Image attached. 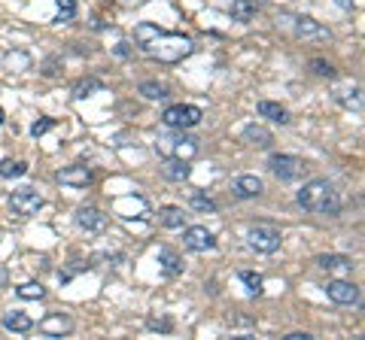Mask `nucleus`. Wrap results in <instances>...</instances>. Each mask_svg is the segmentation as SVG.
I'll list each match as a JSON object with an SVG mask.
<instances>
[{
  "mask_svg": "<svg viewBox=\"0 0 365 340\" xmlns=\"http://www.w3.org/2000/svg\"><path fill=\"white\" fill-rule=\"evenodd\" d=\"M247 243H250L256 252L268 255V252H277L280 250L284 237H280V231L271 228V225H253L250 231H247Z\"/></svg>",
  "mask_w": 365,
  "mask_h": 340,
  "instance_id": "39448f33",
  "label": "nucleus"
},
{
  "mask_svg": "<svg viewBox=\"0 0 365 340\" xmlns=\"http://www.w3.org/2000/svg\"><path fill=\"white\" fill-rule=\"evenodd\" d=\"M311 70L317 73V76H332V73H335V67H332L329 61H323V58H313V61H311Z\"/></svg>",
  "mask_w": 365,
  "mask_h": 340,
  "instance_id": "c756f323",
  "label": "nucleus"
},
{
  "mask_svg": "<svg viewBox=\"0 0 365 340\" xmlns=\"http://www.w3.org/2000/svg\"><path fill=\"white\" fill-rule=\"evenodd\" d=\"M10 207L15 216H34L40 207H43V195L31 186H22V188H15V192H10Z\"/></svg>",
  "mask_w": 365,
  "mask_h": 340,
  "instance_id": "423d86ee",
  "label": "nucleus"
},
{
  "mask_svg": "<svg viewBox=\"0 0 365 340\" xmlns=\"http://www.w3.org/2000/svg\"><path fill=\"white\" fill-rule=\"evenodd\" d=\"M326 295L335 304H344V307L359 304V286L347 283V280H329V283H326Z\"/></svg>",
  "mask_w": 365,
  "mask_h": 340,
  "instance_id": "1a4fd4ad",
  "label": "nucleus"
},
{
  "mask_svg": "<svg viewBox=\"0 0 365 340\" xmlns=\"http://www.w3.org/2000/svg\"><path fill=\"white\" fill-rule=\"evenodd\" d=\"M95 91H104V82H101V79H95V76H88V79H79V82H77L73 95H77L79 101H82V97H91Z\"/></svg>",
  "mask_w": 365,
  "mask_h": 340,
  "instance_id": "b1692460",
  "label": "nucleus"
},
{
  "mask_svg": "<svg viewBox=\"0 0 365 340\" xmlns=\"http://www.w3.org/2000/svg\"><path fill=\"white\" fill-rule=\"evenodd\" d=\"M298 204L308 213H320V216H338L341 213V195L335 192L329 179H311L304 182V188L298 192Z\"/></svg>",
  "mask_w": 365,
  "mask_h": 340,
  "instance_id": "f03ea898",
  "label": "nucleus"
},
{
  "mask_svg": "<svg viewBox=\"0 0 365 340\" xmlns=\"http://www.w3.org/2000/svg\"><path fill=\"white\" fill-rule=\"evenodd\" d=\"M58 73V58H46L43 61V76H55Z\"/></svg>",
  "mask_w": 365,
  "mask_h": 340,
  "instance_id": "473e14b6",
  "label": "nucleus"
},
{
  "mask_svg": "<svg viewBox=\"0 0 365 340\" xmlns=\"http://www.w3.org/2000/svg\"><path fill=\"white\" fill-rule=\"evenodd\" d=\"M256 13H259V0H235V3H231L235 22H253Z\"/></svg>",
  "mask_w": 365,
  "mask_h": 340,
  "instance_id": "a211bd4d",
  "label": "nucleus"
},
{
  "mask_svg": "<svg viewBox=\"0 0 365 340\" xmlns=\"http://www.w3.org/2000/svg\"><path fill=\"white\" fill-rule=\"evenodd\" d=\"M201 119H204L201 106H192V104L168 106V110H164V115H162V122H164L168 128H173V131H189V128L201 125Z\"/></svg>",
  "mask_w": 365,
  "mask_h": 340,
  "instance_id": "20e7f679",
  "label": "nucleus"
},
{
  "mask_svg": "<svg viewBox=\"0 0 365 340\" xmlns=\"http://www.w3.org/2000/svg\"><path fill=\"white\" fill-rule=\"evenodd\" d=\"M37 328H40V334H46V337H64L73 331V319L64 316V313H52V316H46Z\"/></svg>",
  "mask_w": 365,
  "mask_h": 340,
  "instance_id": "9b49d317",
  "label": "nucleus"
},
{
  "mask_svg": "<svg viewBox=\"0 0 365 340\" xmlns=\"http://www.w3.org/2000/svg\"><path fill=\"white\" fill-rule=\"evenodd\" d=\"M159 222L164 228H182L186 225V213L180 207H164V210H159Z\"/></svg>",
  "mask_w": 365,
  "mask_h": 340,
  "instance_id": "412c9836",
  "label": "nucleus"
},
{
  "mask_svg": "<svg viewBox=\"0 0 365 340\" xmlns=\"http://www.w3.org/2000/svg\"><path fill=\"white\" fill-rule=\"evenodd\" d=\"M240 283L247 286V292L250 295H262V277L253 270H240Z\"/></svg>",
  "mask_w": 365,
  "mask_h": 340,
  "instance_id": "bb28decb",
  "label": "nucleus"
},
{
  "mask_svg": "<svg viewBox=\"0 0 365 340\" xmlns=\"http://www.w3.org/2000/svg\"><path fill=\"white\" fill-rule=\"evenodd\" d=\"M3 328L6 331H15V334H24V331L34 328V319H31L28 313H22V310H10L3 316Z\"/></svg>",
  "mask_w": 365,
  "mask_h": 340,
  "instance_id": "f3484780",
  "label": "nucleus"
},
{
  "mask_svg": "<svg viewBox=\"0 0 365 340\" xmlns=\"http://www.w3.org/2000/svg\"><path fill=\"white\" fill-rule=\"evenodd\" d=\"M91 179H95V173H91L88 168H82V164H70V168H61V170H58V182H61V186L86 188Z\"/></svg>",
  "mask_w": 365,
  "mask_h": 340,
  "instance_id": "f8f14e48",
  "label": "nucleus"
},
{
  "mask_svg": "<svg viewBox=\"0 0 365 340\" xmlns=\"http://www.w3.org/2000/svg\"><path fill=\"white\" fill-rule=\"evenodd\" d=\"M189 173H192V168H189V161H182V159H168L162 164V177L171 179V182L189 179Z\"/></svg>",
  "mask_w": 365,
  "mask_h": 340,
  "instance_id": "dca6fc26",
  "label": "nucleus"
},
{
  "mask_svg": "<svg viewBox=\"0 0 365 340\" xmlns=\"http://www.w3.org/2000/svg\"><path fill=\"white\" fill-rule=\"evenodd\" d=\"M140 95H143L146 101H168L171 88L164 86V82H140Z\"/></svg>",
  "mask_w": 365,
  "mask_h": 340,
  "instance_id": "aec40b11",
  "label": "nucleus"
},
{
  "mask_svg": "<svg viewBox=\"0 0 365 340\" xmlns=\"http://www.w3.org/2000/svg\"><path fill=\"white\" fill-rule=\"evenodd\" d=\"M0 125H3V106H0Z\"/></svg>",
  "mask_w": 365,
  "mask_h": 340,
  "instance_id": "e433bc0d",
  "label": "nucleus"
},
{
  "mask_svg": "<svg viewBox=\"0 0 365 340\" xmlns=\"http://www.w3.org/2000/svg\"><path fill=\"white\" fill-rule=\"evenodd\" d=\"M182 246L192 250V252H210L213 246H217V237H213L204 225H192V228L182 231Z\"/></svg>",
  "mask_w": 365,
  "mask_h": 340,
  "instance_id": "6e6552de",
  "label": "nucleus"
},
{
  "mask_svg": "<svg viewBox=\"0 0 365 340\" xmlns=\"http://www.w3.org/2000/svg\"><path fill=\"white\" fill-rule=\"evenodd\" d=\"M15 295L24 298V301H40V298L46 295V289L40 286V283H24V286L15 289Z\"/></svg>",
  "mask_w": 365,
  "mask_h": 340,
  "instance_id": "a878e982",
  "label": "nucleus"
},
{
  "mask_svg": "<svg viewBox=\"0 0 365 340\" xmlns=\"http://www.w3.org/2000/svg\"><path fill=\"white\" fill-rule=\"evenodd\" d=\"M256 110H259V115H265V119L280 122V125H286V122H289V113H286L280 104H274V101H259V106H256Z\"/></svg>",
  "mask_w": 365,
  "mask_h": 340,
  "instance_id": "6ab92c4d",
  "label": "nucleus"
},
{
  "mask_svg": "<svg viewBox=\"0 0 365 340\" xmlns=\"http://www.w3.org/2000/svg\"><path fill=\"white\" fill-rule=\"evenodd\" d=\"M134 40H137V46L143 49L149 58H155V61H162V64H177L186 55H192V49H195L189 37L168 34V31L155 28V24H149V22L137 24V28H134Z\"/></svg>",
  "mask_w": 365,
  "mask_h": 340,
  "instance_id": "f257e3e1",
  "label": "nucleus"
},
{
  "mask_svg": "<svg viewBox=\"0 0 365 340\" xmlns=\"http://www.w3.org/2000/svg\"><path fill=\"white\" fill-rule=\"evenodd\" d=\"M55 125V122L52 119H43V122H34V128H31V134H34V137H40V134H46V131L49 128H52Z\"/></svg>",
  "mask_w": 365,
  "mask_h": 340,
  "instance_id": "2f4dec72",
  "label": "nucleus"
},
{
  "mask_svg": "<svg viewBox=\"0 0 365 340\" xmlns=\"http://www.w3.org/2000/svg\"><path fill=\"white\" fill-rule=\"evenodd\" d=\"M155 149L164 155V159H182V161H192L198 155V140L195 137H186L180 131L177 137H159Z\"/></svg>",
  "mask_w": 365,
  "mask_h": 340,
  "instance_id": "7ed1b4c3",
  "label": "nucleus"
},
{
  "mask_svg": "<svg viewBox=\"0 0 365 340\" xmlns=\"http://www.w3.org/2000/svg\"><path fill=\"white\" fill-rule=\"evenodd\" d=\"M286 340H313L308 331H293V334H286Z\"/></svg>",
  "mask_w": 365,
  "mask_h": 340,
  "instance_id": "72a5a7b5",
  "label": "nucleus"
},
{
  "mask_svg": "<svg viewBox=\"0 0 365 340\" xmlns=\"http://www.w3.org/2000/svg\"><path fill=\"white\" fill-rule=\"evenodd\" d=\"M338 6H344V10H353V0H335Z\"/></svg>",
  "mask_w": 365,
  "mask_h": 340,
  "instance_id": "f704fd0d",
  "label": "nucleus"
},
{
  "mask_svg": "<svg viewBox=\"0 0 365 340\" xmlns=\"http://www.w3.org/2000/svg\"><path fill=\"white\" fill-rule=\"evenodd\" d=\"M77 225L82 231H91V234H101V231H107V225H110V219H107L98 207H79L77 210Z\"/></svg>",
  "mask_w": 365,
  "mask_h": 340,
  "instance_id": "9d476101",
  "label": "nucleus"
},
{
  "mask_svg": "<svg viewBox=\"0 0 365 340\" xmlns=\"http://www.w3.org/2000/svg\"><path fill=\"white\" fill-rule=\"evenodd\" d=\"M192 207L198 213H213V210H217V201H210V197H204L201 192H195L192 195Z\"/></svg>",
  "mask_w": 365,
  "mask_h": 340,
  "instance_id": "c85d7f7f",
  "label": "nucleus"
},
{
  "mask_svg": "<svg viewBox=\"0 0 365 340\" xmlns=\"http://www.w3.org/2000/svg\"><path fill=\"white\" fill-rule=\"evenodd\" d=\"M295 34L302 37V40H329V28H323L320 22H313V19H295Z\"/></svg>",
  "mask_w": 365,
  "mask_h": 340,
  "instance_id": "4468645a",
  "label": "nucleus"
},
{
  "mask_svg": "<svg viewBox=\"0 0 365 340\" xmlns=\"http://www.w3.org/2000/svg\"><path fill=\"white\" fill-rule=\"evenodd\" d=\"M24 173H28V164L24 161H13V159L0 161V177L3 179H15V177H24Z\"/></svg>",
  "mask_w": 365,
  "mask_h": 340,
  "instance_id": "393cba45",
  "label": "nucleus"
},
{
  "mask_svg": "<svg viewBox=\"0 0 365 340\" xmlns=\"http://www.w3.org/2000/svg\"><path fill=\"white\" fill-rule=\"evenodd\" d=\"M0 286H6V270L0 268Z\"/></svg>",
  "mask_w": 365,
  "mask_h": 340,
  "instance_id": "c9c22d12",
  "label": "nucleus"
},
{
  "mask_svg": "<svg viewBox=\"0 0 365 340\" xmlns=\"http://www.w3.org/2000/svg\"><path fill=\"white\" fill-rule=\"evenodd\" d=\"M317 264L323 270H350L353 268V261L347 255H320Z\"/></svg>",
  "mask_w": 365,
  "mask_h": 340,
  "instance_id": "4be33fe9",
  "label": "nucleus"
},
{
  "mask_svg": "<svg viewBox=\"0 0 365 340\" xmlns=\"http://www.w3.org/2000/svg\"><path fill=\"white\" fill-rule=\"evenodd\" d=\"M231 192H235V197H259L265 192L262 179L253 177V173H244V177H235V182H231Z\"/></svg>",
  "mask_w": 365,
  "mask_h": 340,
  "instance_id": "ddd939ff",
  "label": "nucleus"
},
{
  "mask_svg": "<svg viewBox=\"0 0 365 340\" xmlns=\"http://www.w3.org/2000/svg\"><path fill=\"white\" fill-rule=\"evenodd\" d=\"M240 137H244V143H250V146H256V149H268V146L274 143L271 131L262 128V125H256V122H253V125H247Z\"/></svg>",
  "mask_w": 365,
  "mask_h": 340,
  "instance_id": "2eb2a0df",
  "label": "nucleus"
},
{
  "mask_svg": "<svg viewBox=\"0 0 365 340\" xmlns=\"http://www.w3.org/2000/svg\"><path fill=\"white\" fill-rule=\"evenodd\" d=\"M268 168L280 182H293L304 173V161L298 159V155H271Z\"/></svg>",
  "mask_w": 365,
  "mask_h": 340,
  "instance_id": "0eeeda50",
  "label": "nucleus"
},
{
  "mask_svg": "<svg viewBox=\"0 0 365 340\" xmlns=\"http://www.w3.org/2000/svg\"><path fill=\"white\" fill-rule=\"evenodd\" d=\"M146 325L153 328V331H171V328H173V322H171V319H159V316H149V319H146Z\"/></svg>",
  "mask_w": 365,
  "mask_h": 340,
  "instance_id": "7c9ffc66",
  "label": "nucleus"
},
{
  "mask_svg": "<svg viewBox=\"0 0 365 340\" xmlns=\"http://www.w3.org/2000/svg\"><path fill=\"white\" fill-rule=\"evenodd\" d=\"M159 264L164 268V273H171V277L182 273V261L177 259V252L173 250H159Z\"/></svg>",
  "mask_w": 365,
  "mask_h": 340,
  "instance_id": "5701e85b",
  "label": "nucleus"
},
{
  "mask_svg": "<svg viewBox=\"0 0 365 340\" xmlns=\"http://www.w3.org/2000/svg\"><path fill=\"white\" fill-rule=\"evenodd\" d=\"M73 15H77V3H73V0H58L55 22H73Z\"/></svg>",
  "mask_w": 365,
  "mask_h": 340,
  "instance_id": "cd10ccee",
  "label": "nucleus"
}]
</instances>
